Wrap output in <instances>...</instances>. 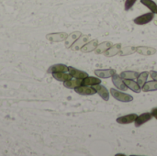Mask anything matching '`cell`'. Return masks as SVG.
<instances>
[{
	"instance_id": "cell-1",
	"label": "cell",
	"mask_w": 157,
	"mask_h": 156,
	"mask_svg": "<svg viewBox=\"0 0 157 156\" xmlns=\"http://www.w3.org/2000/svg\"><path fill=\"white\" fill-rule=\"evenodd\" d=\"M109 93L110 95L113 97V98H115L116 100L120 101V102H132L133 100V97L129 95V94H126V93H123L121 92V90L119 89H115V88H111L109 90Z\"/></svg>"
},
{
	"instance_id": "cell-2",
	"label": "cell",
	"mask_w": 157,
	"mask_h": 156,
	"mask_svg": "<svg viewBox=\"0 0 157 156\" xmlns=\"http://www.w3.org/2000/svg\"><path fill=\"white\" fill-rule=\"evenodd\" d=\"M155 17V13L153 12H148L144 15H141L133 19V22L137 25H145L150 23Z\"/></svg>"
},
{
	"instance_id": "cell-3",
	"label": "cell",
	"mask_w": 157,
	"mask_h": 156,
	"mask_svg": "<svg viewBox=\"0 0 157 156\" xmlns=\"http://www.w3.org/2000/svg\"><path fill=\"white\" fill-rule=\"evenodd\" d=\"M92 87L96 90L97 94H98L99 97H100L103 100H105V101L109 100V95H110V93H109V90L106 88V86H102V85H100V84H98V85L93 86Z\"/></svg>"
},
{
	"instance_id": "cell-4",
	"label": "cell",
	"mask_w": 157,
	"mask_h": 156,
	"mask_svg": "<svg viewBox=\"0 0 157 156\" xmlns=\"http://www.w3.org/2000/svg\"><path fill=\"white\" fill-rule=\"evenodd\" d=\"M96 76L99 77V78H103V79H108V78H111L115 74H116V70L114 69H97L94 71Z\"/></svg>"
},
{
	"instance_id": "cell-5",
	"label": "cell",
	"mask_w": 157,
	"mask_h": 156,
	"mask_svg": "<svg viewBox=\"0 0 157 156\" xmlns=\"http://www.w3.org/2000/svg\"><path fill=\"white\" fill-rule=\"evenodd\" d=\"M75 91L82 96H93L95 94H97L96 90L92 87V86H79L75 88Z\"/></svg>"
},
{
	"instance_id": "cell-6",
	"label": "cell",
	"mask_w": 157,
	"mask_h": 156,
	"mask_svg": "<svg viewBox=\"0 0 157 156\" xmlns=\"http://www.w3.org/2000/svg\"><path fill=\"white\" fill-rule=\"evenodd\" d=\"M153 118H154V117H153V115H152L151 112H150V113H148V112L143 113V114L137 116V118H136V120H135V121H134V125H135L136 128H139V127H141L143 124H144V123L148 122L149 120H151Z\"/></svg>"
},
{
	"instance_id": "cell-7",
	"label": "cell",
	"mask_w": 157,
	"mask_h": 156,
	"mask_svg": "<svg viewBox=\"0 0 157 156\" xmlns=\"http://www.w3.org/2000/svg\"><path fill=\"white\" fill-rule=\"evenodd\" d=\"M111 79H112L113 85L115 86V87H116L117 89H119V90H121V91H126V90L128 89V87L126 86V85H125V83H124V80L121 77L120 74H115L111 77Z\"/></svg>"
},
{
	"instance_id": "cell-8",
	"label": "cell",
	"mask_w": 157,
	"mask_h": 156,
	"mask_svg": "<svg viewBox=\"0 0 157 156\" xmlns=\"http://www.w3.org/2000/svg\"><path fill=\"white\" fill-rule=\"evenodd\" d=\"M136 118H137V115L134 114V113H132V114H128V115H124V116L119 117L116 120V121L119 124H131V123L135 121Z\"/></svg>"
},
{
	"instance_id": "cell-9",
	"label": "cell",
	"mask_w": 157,
	"mask_h": 156,
	"mask_svg": "<svg viewBox=\"0 0 157 156\" xmlns=\"http://www.w3.org/2000/svg\"><path fill=\"white\" fill-rule=\"evenodd\" d=\"M68 73L73 76V78H77V79H84L85 77H86L88 75V74L86 72L78 70L75 67H68Z\"/></svg>"
},
{
	"instance_id": "cell-10",
	"label": "cell",
	"mask_w": 157,
	"mask_h": 156,
	"mask_svg": "<svg viewBox=\"0 0 157 156\" xmlns=\"http://www.w3.org/2000/svg\"><path fill=\"white\" fill-rule=\"evenodd\" d=\"M101 84V79L99 77H95V76H89L87 75L84 79H82V85L83 86H93L95 85Z\"/></svg>"
},
{
	"instance_id": "cell-11",
	"label": "cell",
	"mask_w": 157,
	"mask_h": 156,
	"mask_svg": "<svg viewBox=\"0 0 157 156\" xmlns=\"http://www.w3.org/2000/svg\"><path fill=\"white\" fill-rule=\"evenodd\" d=\"M46 38L50 41L58 42V41H62L65 40L67 38V34L66 33H52V34H48Z\"/></svg>"
},
{
	"instance_id": "cell-12",
	"label": "cell",
	"mask_w": 157,
	"mask_h": 156,
	"mask_svg": "<svg viewBox=\"0 0 157 156\" xmlns=\"http://www.w3.org/2000/svg\"><path fill=\"white\" fill-rule=\"evenodd\" d=\"M124 83L126 85V86L131 89L132 91L135 92V93H140L142 90V87L138 85L137 82H135L134 80H130V79H123Z\"/></svg>"
},
{
	"instance_id": "cell-13",
	"label": "cell",
	"mask_w": 157,
	"mask_h": 156,
	"mask_svg": "<svg viewBox=\"0 0 157 156\" xmlns=\"http://www.w3.org/2000/svg\"><path fill=\"white\" fill-rule=\"evenodd\" d=\"M52 76L53 78H55L57 81H61V82H65V81H68L70 79L73 78V76L68 73L66 72H60V73H53L52 74Z\"/></svg>"
},
{
	"instance_id": "cell-14",
	"label": "cell",
	"mask_w": 157,
	"mask_h": 156,
	"mask_svg": "<svg viewBox=\"0 0 157 156\" xmlns=\"http://www.w3.org/2000/svg\"><path fill=\"white\" fill-rule=\"evenodd\" d=\"M139 73L136 71H123L121 73V77L122 79H130V80H135L139 76Z\"/></svg>"
},
{
	"instance_id": "cell-15",
	"label": "cell",
	"mask_w": 157,
	"mask_h": 156,
	"mask_svg": "<svg viewBox=\"0 0 157 156\" xmlns=\"http://www.w3.org/2000/svg\"><path fill=\"white\" fill-rule=\"evenodd\" d=\"M81 85H82V79H77V78L70 79L68 81L63 82V86L69 89H75V87H77Z\"/></svg>"
},
{
	"instance_id": "cell-16",
	"label": "cell",
	"mask_w": 157,
	"mask_h": 156,
	"mask_svg": "<svg viewBox=\"0 0 157 156\" xmlns=\"http://www.w3.org/2000/svg\"><path fill=\"white\" fill-rule=\"evenodd\" d=\"M144 92H153L157 91V81L152 80V81H147L144 86L142 87Z\"/></svg>"
},
{
	"instance_id": "cell-17",
	"label": "cell",
	"mask_w": 157,
	"mask_h": 156,
	"mask_svg": "<svg viewBox=\"0 0 157 156\" xmlns=\"http://www.w3.org/2000/svg\"><path fill=\"white\" fill-rule=\"evenodd\" d=\"M60 72H68V66L59 63V64H54L48 69V73H51V74L60 73Z\"/></svg>"
},
{
	"instance_id": "cell-18",
	"label": "cell",
	"mask_w": 157,
	"mask_h": 156,
	"mask_svg": "<svg viewBox=\"0 0 157 156\" xmlns=\"http://www.w3.org/2000/svg\"><path fill=\"white\" fill-rule=\"evenodd\" d=\"M98 41L95 40H92V41L86 43V45H83L82 48H81V50H82L83 52H89L91 51L96 50L97 47H98Z\"/></svg>"
},
{
	"instance_id": "cell-19",
	"label": "cell",
	"mask_w": 157,
	"mask_h": 156,
	"mask_svg": "<svg viewBox=\"0 0 157 156\" xmlns=\"http://www.w3.org/2000/svg\"><path fill=\"white\" fill-rule=\"evenodd\" d=\"M141 3L144 5L147 8L150 9L151 12L157 14V4L153 0H141Z\"/></svg>"
},
{
	"instance_id": "cell-20",
	"label": "cell",
	"mask_w": 157,
	"mask_h": 156,
	"mask_svg": "<svg viewBox=\"0 0 157 156\" xmlns=\"http://www.w3.org/2000/svg\"><path fill=\"white\" fill-rule=\"evenodd\" d=\"M121 44H116V45H113V47H110L108 51H106L104 53L106 56L108 57H111V56H114L116 55L117 53H119V51H121Z\"/></svg>"
},
{
	"instance_id": "cell-21",
	"label": "cell",
	"mask_w": 157,
	"mask_h": 156,
	"mask_svg": "<svg viewBox=\"0 0 157 156\" xmlns=\"http://www.w3.org/2000/svg\"><path fill=\"white\" fill-rule=\"evenodd\" d=\"M149 74H150V72H147V71L143 72L139 74V76L137 78V83L141 87H143L144 86V84L147 82V78H148Z\"/></svg>"
},
{
	"instance_id": "cell-22",
	"label": "cell",
	"mask_w": 157,
	"mask_h": 156,
	"mask_svg": "<svg viewBox=\"0 0 157 156\" xmlns=\"http://www.w3.org/2000/svg\"><path fill=\"white\" fill-rule=\"evenodd\" d=\"M111 46V43L107 41V42H102L101 44L98 45L97 49H96V52L97 53H104L106 51H108Z\"/></svg>"
},
{
	"instance_id": "cell-23",
	"label": "cell",
	"mask_w": 157,
	"mask_h": 156,
	"mask_svg": "<svg viewBox=\"0 0 157 156\" xmlns=\"http://www.w3.org/2000/svg\"><path fill=\"white\" fill-rule=\"evenodd\" d=\"M80 35H81V33H79V32H75V33H72L69 37H68V39H67V41H66V47H70V45H71V43H73V42H75V40H77L79 37H80Z\"/></svg>"
},
{
	"instance_id": "cell-24",
	"label": "cell",
	"mask_w": 157,
	"mask_h": 156,
	"mask_svg": "<svg viewBox=\"0 0 157 156\" xmlns=\"http://www.w3.org/2000/svg\"><path fill=\"white\" fill-rule=\"evenodd\" d=\"M136 1H137V0H126V1H125V4H124V9H125L126 11L130 10V9L133 6V5L136 3Z\"/></svg>"
},
{
	"instance_id": "cell-25",
	"label": "cell",
	"mask_w": 157,
	"mask_h": 156,
	"mask_svg": "<svg viewBox=\"0 0 157 156\" xmlns=\"http://www.w3.org/2000/svg\"><path fill=\"white\" fill-rule=\"evenodd\" d=\"M150 75H151V77L153 78V80L157 81V71H152V72L150 73Z\"/></svg>"
},
{
	"instance_id": "cell-26",
	"label": "cell",
	"mask_w": 157,
	"mask_h": 156,
	"mask_svg": "<svg viewBox=\"0 0 157 156\" xmlns=\"http://www.w3.org/2000/svg\"><path fill=\"white\" fill-rule=\"evenodd\" d=\"M151 113H152L153 117H154V118H155V119L157 120V108H152Z\"/></svg>"
}]
</instances>
